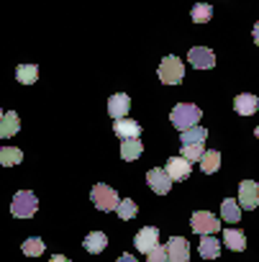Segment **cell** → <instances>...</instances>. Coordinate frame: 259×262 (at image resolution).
<instances>
[{
	"label": "cell",
	"instance_id": "obj_31",
	"mask_svg": "<svg viewBox=\"0 0 259 262\" xmlns=\"http://www.w3.org/2000/svg\"><path fill=\"white\" fill-rule=\"evenodd\" d=\"M251 36H254V44H259V21L254 24V29H251Z\"/></svg>",
	"mask_w": 259,
	"mask_h": 262
},
{
	"label": "cell",
	"instance_id": "obj_17",
	"mask_svg": "<svg viewBox=\"0 0 259 262\" xmlns=\"http://www.w3.org/2000/svg\"><path fill=\"white\" fill-rule=\"evenodd\" d=\"M223 244L233 252H244L246 249V236L241 229H226L223 231Z\"/></svg>",
	"mask_w": 259,
	"mask_h": 262
},
{
	"label": "cell",
	"instance_id": "obj_28",
	"mask_svg": "<svg viewBox=\"0 0 259 262\" xmlns=\"http://www.w3.org/2000/svg\"><path fill=\"white\" fill-rule=\"evenodd\" d=\"M205 155L203 144H182V157L187 162H200V157Z\"/></svg>",
	"mask_w": 259,
	"mask_h": 262
},
{
	"label": "cell",
	"instance_id": "obj_19",
	"mask_svg": "<svg viewBox=\"0 0 259 262\" xmlns=\"http://www.w3.org/2000/svg\"><path fill=\"white\" fill-rule=\"evenodd\" d=\"M198 252H200V257H203V259H216V257L221 254V244H218V239H216V236L205 234V236L200 239Z\"/></svg>",
	"mask_w": 259,
	"mask_h": 262
},
{
	"label": "cell",
	"instance_id": "obj_2",
	"mask_svg": "<svg viewBox=\"0 0 259 262\" xmlns=\"http://www.w3.org/2000/svg\"><path fill=\"white\" fill-rule=\"evenodd\" d=\"M157 75H159V80H162L164 85H180V82H182V77H185V64H182V59H180V57L167 54V57L162 59V64H159Z\"/></svg>",
	"mask_w": 259,
	"mask_h": 262
},
{
	"label": "cell",
	"instance_id": "obj_5",
	"mask_svg": "<svg viewBox=\"0 0 259 262\" xmlns=\"http://www.w3.org/2000/svg\"><path fill=\"white\" fill-rule=\"evenodd\" d=\"M190 229H193L195 234L205 236V234L218 231V229H221V224H218V219H216L210 211H195V213L190 216Z\"/></svg>",
	"mask_w": 259,
	"mask_h": 262
},
{
	"label": "cell",
	"instance_id": "obj_33",
	"mask_svg": "<svg viewBox=\"0 0 259 262\" xmlns=\"http://www.w3.org/2000/svg\"><path fill=\"white\" fill-rule=\"evenodd\" d=\"M254 137H256V139H259V126H256V128H254Z\"/></svg>",
	"mask_w": 259,
	"mask_h": 262
},
{
	"label": "cell",
	"instance_id": "obj_30",
	"mask_svg": "<svg viewBox=\"0 0 259 262\" xmlns=\"http://www.w3.org/2000/svg\"><path fill=\"white\" fill-rule=\"evenodd\" d=\"M115 262H136V257H134V254H121Z\"/></svg>",
	"mask_w": 259,
	"mask_h": 262
},
{
	"label": "cell",
	"instance_id": "obj_26",
	"mask_svg": "<svg viewBox=\"0 0 259 262\" xmlns=\"http://www.w3.org/2000/svg\"><path fill=\"white\" fill-rule=\"evenodd\" d=\"M190 16H193L195 24H208V21L213 18V8H210L208 3H198V6L190 11Z\"/></svg>",
	"mask_w": 259,
	"mask_h": 262
},
{
	"label": "cell",
	"instance_id": "obj_8",
	"mask_svg": "<svg viewBox=\"0 0 259 262\" xmlns=\"http://www.w3.org/2000/svg\"><path fill=\"white\" fill-rule=\"evenodd\" d=\"M187 62H190L195 70H210V67L216 64V54H213L210 49H205V47H193V49L187 52Z\"/></svg>",
	"mask_w": 259,
	"mask_h": 262
},
{
	"label": "cell",
	"instance_id": "obj_10",
	"mask_svg": "<svg viewBox=\"0 0 259 262\" xmlns=\"http://www.w3.org/2000/svg\"><path fill=\"white\" fill-rule=\"evenodd\" d=\"M128 111H131V98H128L126 93H115V95L108 98V113H110L113 121L115 118H126Z\"/></svg>",
	"mask_w": 259,
	"mask_h": 262
},
{
	"label": "cell",
	"instance_id": "obj_14",
	"mask_svg": "<svg viewBox=\"0 0 259 262\" xmlns=\"http://www.w3.org/2000/svg\"><path fill=\"white\" fill-rule=\"evenodd\" d=\"M233 108H236V113H241V116H254L256 108H259V98L251 95V93H239V95L233 98Z\"/></svg>",
	"mask_w": 259,
	"mask_h": 262
},
{
	"label": "cell",
	"instance_id": "obj_4",
	"mask_svg": "<svg viewBox=\"0 0 259 262\" xmlns=\"http://www.w3.org/2000/svg\"><path fill=\"white\" fill-rule=\"evenodd\" d=\"M90 198H92L95 208H100V211H115V208H118V203H121L118 193H115L113 188L103 185V183H98V185L90 190Z\"/></svg>",
	"mask_w": 259,
	"mask_h": 262
},
{
	"label": "cell",
	"instance_id": "obj_32",
	"mask_svg": "<svg viewBox=\"0 0 259 262\" xmlns=\"http://www.w3.org/2000/svg\"><path fill=\"white\" fill-rule=\"evenodd\" d=\"M49 262H69V257H64V254H54Z\"/></svg>",
	"mask_w": 259,
	"mask_h": 262
},
{
	"label": "cell",
	"instance_id": "obj_1",
	"mask_svg": "<svg viewBox=\"0 0 259 262\" xmlns=\"http://www.w3.org/2000/svg\"><path fill=\"white\" fill-rule=\"evenodd\" d=\"M200 116H203V111H200L198 105H193V103H180V105H175V108H172L170 121H172V126H175V128L185 131V128L195 126V123L200 121Z\"/></svg>",
	"mask_w": 259,
	"mask_h": 262
},
{
	"label": "cell",
	"instance_id": "obj_16",
	"mask_svg": "<svg viewBox=\"0 0 259 262\" xmlns=\"http://www.w3.org/2000/svg\"><path fill=\"white\" fill-rule=\"evenodd\" d=\"M142 152H144V144L139 142V137L136 139H121V160L134 162L142 157Z\"/></svg>",
	"mask_w": 259,
	"mask_h": 262
},
{
	"label": "cell",
	"instance_id": "obj_12",
	"mask_svg": "<svg viewBox=\"0 0 259 262\" xmlns=\"http://www.w3.org/2000/svg\"><path fill=\"white\" fill-rule=\"evenodd\" d=\"M159 244V229L157 226H144L139 234H136V239H134V247H136V252H149L152 247H157Z\"/></svg>",
	"mask_w": 259,
	"mask_h": 262
},
{
	"label": "cell",
	"instance_id": "obj_3",
	"mask_svg": "<svg viewBox=\"0 0 259 262\" xmlns=\"http://www.w3.org/2000/svg\"><path fill=\"white\" fill-rule=\"evenodd\" d=\"M36 211H39V198H36L31 190H18V193L13 195L11 213H13L16 219H31Z\"/></svg>",
	"mask_w": 259,
	"mask_h": 262
},
{
	"label": "cell",
	"instance_id": "obj_21",
	"mask_svg": "<svg viewBox=\"0 0 259 262\" xmlns=\"http://www.w3.org/2000/svg\"><path fill=\"white\" fill-rule=\"evenodd\" d=\"M205 139H208V131L203 126H190V128L182 131V137H180L182 144H203Z\"/></svg>",
	"mask_w": 259,
	"mask_h": 262
},
{
	"label": "cell",
	"instance_id": "obj_18",
	"mask_svg": "<svg viewBox=\"0 0 259 262\" xmlns=\"http://www.w3.org/2000/svg\"><path fill=\"white\" fill-rule=\"evenodd\" d=\"M82 247H85L90 254H98V252H103V249L108 247V236H105L103 231H90V234L85 236Z\"/></svg>",
	"mask_w": 259,
	"mask_h": 262
},
{
	"label": "cell",
	"instance_id": "obj_7",
	"mask_svg": "<svg viewBox=\"0 0 259 262\" xmlns=\"http://www.w3.org/2000/svg\"><path fill=\"white\" fill-rule=\"evenodd\" d=\"M190 165H193V162H187V160L180 155V157H170L164 170H167V175L172 178V183H175V180H177V183H182V180H187V178H190V172H193V167H190Z\"/></svg>",
	"mask_w": 259,
	"mask_h": 262
},
{
	"label": "cell",
	"instance_id": "obj_23",
	"mask_svg": "<svg viewBox=\"0 0 259 262\" xmlns=\"http://www.w3.org/2000/svg\"><path fill=\"white\" fill-rule=\"evenodd\" d=\"M218 167H221V155H218V149H208V152L200 157V170H203L205 175H213Z\"/></svg>",
	"mask_w": 259,
	"mask_h": 262
},
{
	"label": "cell",
	"instance_id": "obj_13",
	"mask_svg": "<svg viewBox=\"0 0 259 262\" xmlns=\"http://www.w3.org/2000/svg\"><path fill=\"white\" fill-rule=\"evenodd\" d=\"M113 131H115V137L118 139H136L142 134V126L131 118H115L113 121Z\"/></svg>",
	"mask_w": 259,
	"mask_h": 262
},
{
	"label": "cell",
	"instance_id": "obj_11",
	"mask_svg": "<svg viewBox=\"0 0 259 262\" xmlns=\"http://www.w3.org/2000/svg\"><path fill=\"white\" fill-rule=\"evenodd\" d=\"M147 183H149V188H152L154 193H159V195L170 193V188H172V178L167 175V170H159V167H154V170L147 172Z\"/></svg>",
	"mask_w": 259,
	"mask_h": 262
},
{
	"label": "cell",
	"instance_id": "obj_22",
	"mask_svg": "<svg viewBox=\"0 0 259 262\" xmlns=\"http://www.w3.org/2000/svg\"><path fill=\"white\" fill-rule=\"evenodd\" d=\"M16 80L21 85H34L39 80V67L36 64H18L16 67Z\"/></svg>",
	"mask_w": 259,
	"mask_h": 262
},
{
	"label": "cell",
	"instance_id": "obj_20",
	"mask_svg": "<svg viewBox=\"0 0 259 262\" xmlns=\"http://www.w3.org/2000/svg\"><path fill=\"white\" fill-rule=\"evenodd\" d=\"M221 219L228 221V224H239V219H241L239 201H233V198H223V203H221Z\"/></svg>",
	"mask_w": 259,
	"mask_h": 262
},
{
	"label": "cell",
	"instance_id": "obj_6",
	"mask_svg": "<svg viewBox=\"0 0 259 262\" xmlns=\"http://www.w3.org/2000/svg\"><path fill=\"white\" fill-rule=\"evenodd\" d=\"M164 247H167V262H190V244L185 236H172Z\"/></svg>",
	"mask_w": 259,
	"mask_h": 262
},
{
	"label": "cell",
	"instance_id": "obj_29",
	"mask_svg": "<svg viewBox=\"0 0 259 262\" xmlns=\"http://www.w3.org/2000/svg\"><path fill=\"white\" fill-rule=\"evenodd\" d=\"M147 262H167V247L157 244L147 252Z\"/></svg>",
	"mask_w": 259,
	"mask_h": 262
},
{
	"label": "cell",
	"instance_id": "obj_24",
	"mask_svg": "<svg viewBox=\"0 0 259 262\" xmlns=\"http://www.w3.org/2000/svg\"><path fill=\"white\" fill-rule=\"evenodd\" d=\"M21 160H23V152L16 149V147H3V149H0V165H3V167H13Z\"/></svg>",
	"mask_w": 259,
	"mask_h": 262
},
{
	"label": "cell",
	"instance_id": "obj_9",
	"mask_svg": "<svg viewBox=\"0 0 259 262\" xmlns=\"http://www.w3.org/2000/svg\"><path fill=\"white\" fill-rule=\"evenodd\" d=\"M239 206L241 208H256L259 206V185L254 180H244L239 185Z\"/></svg>",
	"mask_w": 259,
	"mask_h": 262
},
{
	"label": "cell",
	"instance_id": "obj_15",
	"mask_svg": "<svg viewBox=\"0 0 259 262\" xmlns=\"http://www.w3.org/2000/svg\"><path fill=\"white\" fill-rule=\"evenodd\" d=\"M21 128V118L16 111H8L3 113V118H0V139H11L13 134H18Z\"/></svg>",
	"mask_w": 259,
	"mask_h": 262
},
{
	"label": "cell",
	"instance_id": "obj_27",
	"mask_svg": "<svg viewBox=\"0 0 259 262\" xmlns=\"http://www.w3.org/2000/svg\"><path fill=\"white\" fill-rule=\"evenodd\" d=\"M23 254H29V257H39V254H44V242L39 239V236H31V239H26L23 242Z\"/></svg>",
	"mask_w": 259,
	"mask_h": 262
},
{
	"label": "cell",
	"instance_id": "obj_25",
	"mask_svg": "<svg viewBox=\"0 0 259 262\" xmlns=\"http://www.w3.org/2000/svg\"><path fill=\"white\" fill-rule=\"evenodd\" d=\"M136 211H139V206H136L131 198H123V201L118 203V208H115V213H118V219H121V221L134 219V216H136Z\"/></svg>",
	"mask_w": 259,
	"mask_h": 262
},
{
	"label": "cell",
	"instance_id": "obj_34",
	"mask_svg": "<svg viewBox=\"0 0 259 262\" xmlns=\"http://www.w3.org/2000/svg\"><path fill=\"white\" fill-rule=\"evenodd\" d=\"M0 118H3V108H0Z\"/></svg>",
	"mask_w": 259,
	"mask_h": 262
}]
</instances>
